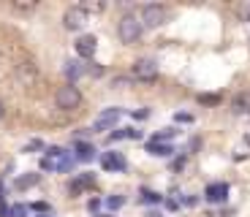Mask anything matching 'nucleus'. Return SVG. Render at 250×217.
<instances>
[{"instance_id": "f3484780", "label": "nucleus", "mask_w": 250, "mask_h": 217, "mask_svg": "<svg viewBox=\"0 0 250 217\" xmlns=\"http://www.w3.org/2000/svg\"><path fill=\"white\" fill-rule=\"evenodd\" d=\"M84 11H106V3H84Z\"/></svg>"}, {"instance_id": "a211bd4d", "label": "nucleus", "mask_w": 250, "mask_h": 217, "mask_svg": "<svg viewBox=\"0 0 250 217\" xmlns=\"http://www.w3.org/2000/svg\"><path fill=\"white\" fill-rule=\"evenodd\" d=\"M36 179H38V174H33V177H25V179H19L17 185H19V187H30V185H33V182H36Z\"/></svg>"}, {"instance_id": "1a4fd4ad", "label": "nucleus", "mask_w": 250, "mask_h": 217, "mask_svg": "<svg viewBox=\"0 0 250 217\" xmlns=\"http://www.w3.org/2000/svg\"><path fill=\"white\" fill-rule=\"evenodd\" d=\"M120 119V109H109V112H104L98 117V122H95V130H106V128H112L114 122Z\"/></svg>"}, {"instance_id": "423d86ee", "label": "nucleus", "mask_w": 250, "mask_h": 217, "mask_svg": "<svg viewBox=\"0 0 250 217\" xmlns=\"http://www.w3.org/2000/svg\"><path fill=\"white\" fill-rule=\"evenodd\" d=\"M41 166H44L46 171H52V168H65V166H68V158H65V149H57V147H52L49 152L44 155V160H41Z\"/></svg>"}, {"instance_id": "7ed1b4c3", "label": "nucleus", "mask_w": 250, "mask_h": 217, "mask_svg": "<svg viewBox=\"0 0 250 217\" xmlns=\"http://www.w3.org/2000/svg\"><path fill=\"white\" fill-rule=\"evenodd\" d=\"M166 19H169V8L161 6V3H150V6L142 8V22L147 27H161Z\"/></svg>"}, {"instance_id": "f8f14e48", "label": "nucleus", "mask_w": 250, "mask_h": 217, "mask_svg": "<svg viewBox=\"0 0 250 217\" xmlns=\"http://www.w3.org/2000/svg\"><path fill=\"white\" fill-rule=\"evenodd\" d=\"M82 71H84V65H79L76 60H68V62H65V76H68V81L79 79V76H82Z\"/></svg>"}, {"instance_id": "9d476101", "label": "nucleus", "mask_w": 250, "mask_h": 217, "mask_svg": "<svg viewBox=\"0 0 250 217\" xmlns=\"http://www.w3.org/2000/svg\"><path fill=\"white\" fill-rule=\"evenodd\" d=\"M17 76L25 81V84H30L33 79H38V68L33 62H22V65H17Z\"/></svg>"}, {"instance_id": "0eeeda50", "label": "nucleus", "mask_w": 250, "mask_h": 217, "mask_svg": "<svg viewBox=\"0 0 250 217\" xmlns=\"http://www.w3.org/2000/svg\"><path fill=\"white\" fill-rule=\"evenodd\" d=\"M95 49H98V41H95V36H79V41H76V55H79L82 60L93 57Z\"/></svg>"}, {"instance_id": "9b49d317", "label": "nucleus", "mask_w": 250, "mask_h": 217, "mask_svg": "<svg viewBox=\"0 0 250 217\" xmlns=\"http://www.w3.org/2000/svg\"><path fill=\"white\" fill-rule=\"evenodd\" d=\"M226 193H229V185H223V182H215V185L207 187V198H209V201H223Z\"/></svg>"}, {"instance_id": "6e6552de", "label": "nucleus", "mask_w": 250, "mask_h": 217, "mask_svg": "<svg viewBox=\"0 0 250 217\" xmlns=\"http://www.w3.org/2000/svg\"><path fill=\"white\" fill-rule=\"evenodd\" d=\"M101 163H104V168H109V171H123L125 168V158L120 155V152H104Z\"/></svg>"}, {"instance_id": "dca6fc26", "label": "nucleus", "mask_w": 250, "mask_h": 217, "mask_svg": "<svg viewBox=\"0 0 250 217\" xmlns=\"http://www.w3.org/2000/svg\"><path fill=\"white\" fill-rule=\"evenodd\" d=\"M250 106V95H239L237 100H234V112H245Z\"/></svg>"}, {"instance_id": "4be33fe9", "label": "nucleus", "mask_w": 250, "mask_h": 217, "mask_svg": "<svg viewBox=\"0 0 250 217\" xmlns=\"http://www.w3.org/2000/svg\"><path fill=\"white\" fill-rule=\"evenodd\" d=\"M177 119H180V122H190L193 117H190V114H177Z\"/></svg>"}, {"instance_id": "4468645a", "label": "nucleus", "mask_w": 250, "mask_h": 217, "mask_svg": "<svg viewBox=\"0 0 250 217\" xmlns=\"http://www.w3.org/2000/svg\"><path fill=\"white\" fill-rule=\"evenodd\" d=\"M150 149L155 152V155H161V158H166V155H171V152H174L171 147H163V144H158V141H150Z\"/></svg>"}, {"instance_id": "39448f33", "label": "nucleus", "mask_w": 250, "mask_h": 217, "mask_svg": "<svg viewBox=\"0 0 250 217\" xmlns=\"http://www.w3.org/2000/svg\"><path fill=\"white\" fill-rule=\"evenodd\" d=\"M133 76L142 79V81H152L158 76V65L152 60H147V57H144V60H136L133 62Z\"/></svg>"}, {"instance_id": "412c9836", "label": "nucleus", "mask_w": 250, "mask_h": 217, "mask_svg": "<svg viewBox=\"0 0 250 217\" xmlns=\"http://www.w3.org/2000/svg\"><path fill=\"white\" fill-rule=\"evenodd\" d=\"M144 201H158V193H144Z\"/></svg>"}, {"instance_id": "f257e3e1", "label": "nucleus", "mask_w": 250, "mask_h": 217, "mask_svg": "<svg viewBox=\"0 0 250 217\" xmlns=\"http://www.w3.org/2000/svg\"><path fill=\"white\" fill-rule=\"evenodd\" d=\"M142 30H144V22L142 17H136V14H123L120 17V25H117V36L123 43H133L142 38Z\"/></svg>"}, {"instance_id": "6ab92c4d", "label": "nucleus", "mask_w": 250, "mask_h": 217, "mask_svg": "<svg viewBox=\"0 0 250 217\" xmlns=\"http://www.w3.org/2000/svg\"><path fill=\"white\" fill-rule=\"evenodd\" d=\"M120 204H123V198H120V196H112V198L106 201V206H109V209H117Z\"/></svg>"}, {"instance_id": "2eb2a0df", "label": "nucleus", "mask_w": 250, "mask_h": 217, "mask_svg": "<svg viewBox=\"0 0 250 217\" xmlns=\"http://www.w3.org/2000/svg\"><path fill=\"white\" fill-rule=\"evenodd\" d=\"M36 8H38V3H19V0H14V11L27 14V11H36Z\"/></svg>"}, {"instance_id": "b1692460", "label": "nucleus", "mask_w": 250, "mask_h": 217, "mask_svg": "<svg viewBox=\"0 0 250 217\" xmlns=\"http://www.w3.org/2000/svg\"><path fill=\"white\" fill-rule=\"evenodd\" d=\"M3 114H6V106H3V100H0V119H3Z\"/></svg>"}, {"instance_id": "f03ea898", "label": "nucleus", "mask_w": 250, "mask_h": 217, "mask_svg": "<svg viewBox=\"0 0 250 217\" xmlns=\"http://www.w3.org/2000/svg\"><path fill=\"white\" fill-rule=\"evenodd\" d=\"M55 103H57V109H62V112H74L76 106L82 103L79 87H74V84H62L60 90L55 93Z\"/></svg>"}, {"instance_id": "5701e85b", "label": "nucleus", "mask_w": 250, "mask_h": 217, "mask_svg": "<svg viewBox=\"0 0 250 217\" xmlns=\"http://www.w3.org/2000/svg\"><path fill=\"white\" fill-rule=\"evenodd\" d=\"M0 215H3V217H8V209H6V204H3V201H0Z\"/></svg>"}, {"instance_id": "aec40b11", "label": "nucleus", "mask_w": 250, "mask_h": 217, "mask_svg": "<svg viewBox=\"0 0 250 217\" xmlns=\"http://www.w3.org/2000/svg\"><path fill=\"white\" fill-rule=\"evenodd\" d=\"M199 100H201V103H218V95H199Z\"/></svg>"}, {"instance_id": "ddd939ff", "label": "nucleus", "mask_w": 250, "mask_h": 217, "mask_svg": "<svg viewBox=\"0 0 250 217\" xmlns=\"http://www.w3.org/2000/svg\"><path fill=\"white\" fill-rule=\"evenodd\" d=\"M93 152H95V149L93 147H90V144H76V158H82V160H90V158H93Z\"/></svg>"}, {"instance_id": "20e7f679", "label": "nucleus", "mask_w": 250, "mask_h": 217, "mask_svg": "<svg viewBox=\"0 0 250 217\" xmlns=\"http://www.w3.org/2000/svg\"><path fill=\"white\" fill-rule=\"evenodd\" d=\"M84 22H87L84 6H71V8H65V14H62V25L68 27V30H82Z\"/></svg>"}]
</instances>
